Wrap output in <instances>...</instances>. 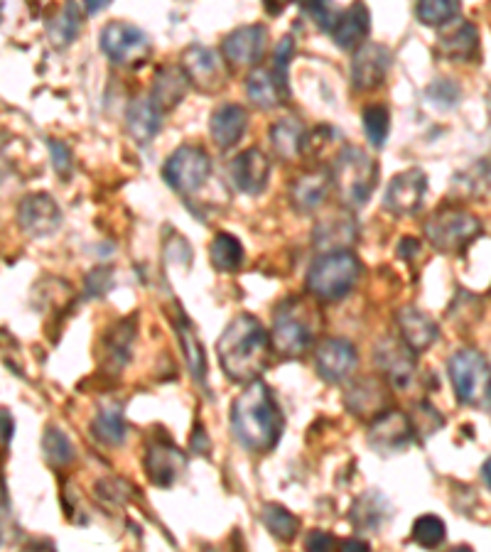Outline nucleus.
Returning a JSON list of instances; mask_svg holds the SVG:
<instances>
[{
    "mask_svg": "<svg viewBox=\"0 0 491 552\" xmlns=\"http://www.w3.org/2000/svg\"><path fill=\"white\" fill-rule=\"evenodd\" d=\"M113 285L109 268H96L86 275V290L91 297H101Z\"/></svg>",
    "mask_w": 491,
    "mask_h": 552,
    "instance_id": "nucleus-46",
    "label": "nucleus"
},
{
    "mask_svg": "<svg viewBox=\"0 0 491 552\" xmlns=\"http://www.w3.org/2000/svg\"><path fill=\"white\" fill-rule=\"evenodd\" d=\"M376 361L396 388H406L413 381L415 354L403 342H396V339L381 342L376 346Z\"/></svg>",
    "mask_w": 491,
    "mask_h": 552,
    "instance_id": "nucleus-19",
    "label": "nucleus"
},
{
    "mask_svg": "<svg viewBox=\"0 0 491 552\" xmlns=\"http://www.w3.org/2000/svg\"><path fill=\"white\" fill-rule=\"evenodd\" d=\"M447 528L442 523V518L437 516H420L418 521L413 523V540L420 545V548L435 550L445 543Z\"/></svg>",
    "mask_w": 491,
    "mask_h": 552,
    "instance_id": "nucleus-40",
    "label": "nucleus"
},
{
    "mask_svg": "<svg viewBox=\"0 0 491 552\" xmlns=\"http://www.w3.org/2000/svg\"><path fill=\"white\" fill-rule=\"evenodd\" d=\"M246 91L248 99L258 108H266V111L283 104L285 96H288V91L278 84L271 69H253L246 79Z\"/></svg>",
    "mask_w": 491,
    "mask_h": 552,
    "instance_id": "nucleus-28",
    "label": "nucleus"
},
{
    "mask_svg": "<svg viewBox=\"0 0 491 552\" xmlns=\"http://www.w3.org/2000/svg\"><path fill=\"white\" fill-rule=\"evenodd\" d=\"M212 263L214 268L231 273V270H239L244 263V246L234 234H217L212 241Z\"/></svg>",
    "mask_w": 491,
    "mask_h": 552,
    "instance_id": "nucleus-32",
    "label": "nucleus"
},
{
    "mask_svg": "<svg viewBox=\"0 0 491 552\" xmlns=\"http://www.w3.org/2000/svg\"><path fill=\"white\" fill-rule=\"evenodd\" d=\"M266 40L268 30L263 25L236 27L234 32L224 37L221 50H224L226 62L234 64V67H253L266 52Z\"/></svg>",
    "mask_w": 491,
    "mask_h": 552,
    "instance_id": "nucleus-14",
    "label": "nucleus"
},
{
    "mask_svg": "<svg viewBox=\"0 0 491 552\" xmlns=\"http://www.w3.org/2000/svg\"><path fill=\"white\" fill-rule=\"evenodd\" d=\"M101 8H106V3H94V5H86V10H89V13H96V10H101Z\"/></svg>",
    "mask_w": 491,
    "mask_h": 552,
    "instance_id": "nucleus-56",
    "label": "nucleus"
},
{
    "mask_svg": "<svg viewBox=\"0 0 491 552\" xmlns=\"http://www.w3.org/2000/svg\"><path fill=\"white\" fill-rule=\"evenodd\" d=\"M231 430L248 452H271L278 445L283 435V415L266 383L253 381L236 395L231 405Z\"/></svg>",
    "mask_w": 491,
    "mask_h": 552,
    "instance_id": "nucleus-1",
    "label": "nucleus"
},
{
    "mask_svg": "<svg viewBox=\"0 0 491 552\" xmlns=\"http://www.w3.org/2000/svg\"><path fill=\"white\" fill-rule=\"evenodd\" d=\"M391 69V50L376 42H364L352 59L354 89L374 91L379 89Z\"/></svg>",
    "mask_w": 491,
    "mask_h": 552,
    "instance_id": "nucleus-13",
    "label": "nucleus"
},
{
    "mask_svg": "<svg viewBox=\"0 0 491 552\" xmlns=\"http://www.w3.org/2000/svg\"><path fill=\"white\" fill-rule=\"evenodd\" d=\"M371 30V15L364 3H354L352 8L339 15L337 25L332 30V40L339 50H359L364 45L366 35Z\"/></svg>",
    "mask_w": 491,
    "mask_h": 552,
    "instance_id": "nucleus-20",
    "label": "nucleus"
},
{
    "mask_svg": "<svg viewBox=\"0 0 491 552\" xmlns=\"http://www.w3.org/2000/svg\"><path fill=\"white\" fill-rule=\"evenodd\" d=\"M398 327H401V339L413 354L428 351L440 337V327L430 315L420 312L418 307H403L398 312Z\"/></svg>",
    "mask_w": 491,
    "mask_h": 552,
    "instance_id": "nucleus-18",
    "label": "nucleus"
},
{
    "mask_svg": "<svg viewBox=\"0 0 491 552\" xmlns=\"http://www.w3.org/2000/svg\"><path fill=\"white\" fill-rule=\"evenodd\" d=\"M177 332H180V342H182V346H185L187 364H190L192 376L202 383L204 376H207V359H204L202 344H199V339L194 337V332H192V327L187 319H180V322H177Z\"/></svg>",
    "mask_w": 491,
    "mask_h": 552,
    "instance_id": "nucleus-37",
    "label": "nucleus"
},
{
    "mask_svg": "<svg viewBox=\"0 0 491 552\" xmlns=\"http://www.w3.org/2000/svg\"><path fill=\"white\" fill-rule=\"evenodd\" d=\"M187 89H190L187 74L177 67H165L160 69L158 77H155L153 96H150V99L155 101V106H158L160 111H170V108H175L185 99Z\"/></svg>",
    "mask_w": 491,
    "mask_h": 552,
    "instance_id": "nucleus-27",
    "label": "nucleus"
},
{
    "mask_svg": "<svg viewBox=\"0 0 491 552\" xmlns=\"http://www.w3.org/2000/svg\"><path fill=\"white\" fill-rule=\"evenodd\" d=\"M425 192H428V175L418 167L406 172H398L391 182H388L386 194H383V207L396 216L415 214L423 207Z\"/></svg>",
    "mask_w": 491,
    "mask_h": 552,
    "instance_id": "nucleus-10",
    "label": "nucleus"
},
{
    "mask_svg": "<svg viewBox=\"0 0 491 552\" xmlns=\"http://www.w3.org/2000/svg\"><path fill=\"white\" fill-rule=\"evenodd\" d=\"M248 126V113L236 104H224L212 116V138L219 148H234Z\"/></svg>",
    "mask_w": 491,
    "mask_h": 552,
    "instance_id": "nucleus-25",
    "label": "nucleus"
},
{
    "mask_svg": "<svg viewBox=\"0 0 491 552\" xmlns=\"http://www.w3.org/2000/svg\"><path fill=\"white\" fill-rule=\"evenodd\" d=\"M42 449H45V457L52 467H67L74 462V445L57 427H47L45 437H42Z\"/></svg>",
    "mask_w": 491,
    "mask_h": 552,
    "instance_id": "nucleus-35",
    "label": "nucleus"
},
{
    "mask_svg": "<svg viewBox=\"0 0 491 552\" xmlns=\"http://www.w3.org/2000/svg\"><path fill=\"white\" fill-rule=\"evenodd\" d=\"M342 552H371V545L366 543V540L352 538V540H344Z\"/></svg>",
    "mask_w": 491,
    "mask_h": 552,
    "instance_id": "nucleus-52",
    "label": "nucleus"
},
{
    "mask_svg": "<svg viewBox=\"0 0 491 552\" xmlns=\"http://www.w3.org/2000/svg\"><path fill=\"white\" fill-rule=\"evenodd\" d=\"M329 184H332V180H329V175H325V172H307V175H302L293 182L290 202L302 214L305 211H315L327 199Z\"/></svg>",
    "mask_w": 491,
    "mask_h": 552,
    "instance_id": "nucleus-26",
    "label": "nucleus"
},
{
    "mask_svg": "<svg viewBox=\"0 0 491 552\" xmlns=\"http://www.w3.org/2000/svg\"><path fill=\"white\" fill-rule=\"evenodd\" d=\"M418 248H420L418 241H415V238L406 236L401 241V246H398V256H401V258H413L415 253H418Z\"/></svg>",
    "mask_w": 491,
    "mask_h": 552,
    "instance_id": "nucleus-51",
    "label": "nucleus"
},
{
    "mask_svg": "<svg viewBox=\"0 0 491 552\" xmlns=\"http://www.w3.org/2000/svg\"><path fill=\"white\" fill-rule=\"evenodd\" d=\"M271 342L275 351L288 359L305 356L315 344V310L302 300L283 302L275 312Z\"/></svg>",
    "mask_w": 491,
    "mask_h": 552,
    "instance_id": "nucleus-5",
    "label": "nucleus"
},
{
    "mask_svg": "<svg viewBox=\"0 0 491 552\" xmlns=\"http://www.w3.org/2000/svg\"><path fill=\"white\" fill-rule=\"evenodd\" d=\"M182 467H185V457H182L180 449L165 445V442H158L145 454V472H148L155 486H163V489L175 484Z\"/></svg>",
    "mask_w": 491,
    "mask_h": 552,
    "instance_id": "nucleus-22",
    "label": "nucleus"
},
{
    "mask_svg": "<svg viewBox=\"0 0 491 552\" xmlns=\"http://www.w3.org/2000/svg\"><path fill=\"white\" fill-rule=\"evenodd\" d=\"M361 123H364V133L374 148H383L388 138V128H391V116H388L386 106H366L361 113Z\"/></svg>",
    "mask_w": 491,
    "mask_h": 552,
    "instance_id": "nucleus-38",
    "label": "nucleus"
},
{
    "mask_svg": "<svg viewBox=\"0 0 491 552\" xmlns=\"http://www.w3.org/2000/svg\"><path fill=\"white\" fill-rule=\"evenodd\" d=\"M163 126V111L150 96H138L126 111V128L138 145L150 143Z\"/></svg>",
    "mask_w": 491,
    "mask_h": 552,
    "instance_id": "nucleus-21",
    "label": "nucleus"
},
{
    "mask_svg": "<svg viewBox=\"0 0 491 552\" xmlns=\"http://www.w3.org/2000/svg\"><path fill=\"white\" fill-rule=\"evenodd\" d=\"M479 234L482 221L460 207H445L425 221V236L442 253H462Z\"/></svg>",
    "mask_w": 491,
    "mask_h": 552,
    "instance_id": "nucleus-7",
    "label": "nucleus"
},
{
    "mask_svg": "<svg viewBox=\"0 0 491 552\" xmlns=\"http://www.w3.org/2000/svg\"><path fill=\"white\" fill-rule=\"evenodd\" d=\"M305 126L298 118H280L271 128V143L278 158L295 160L300 153H305Z\"/></svg>",
    "mask_w": 491,
    "mask_h": 552,
    "instance_id": "nucleus-29",
    "label": "nucleus"
},
{
    "mask_svg": "<svg viewBox=\"0 0 491 552\" xmlns=\"http://www.w3.org/2000/svg\"><path fill=\"white\" fill-rule=\"evenodd\" d=\"M428 422H433V427H437V430L445 425V420H442V415L437 413L433 405L430 403L418 405V418H415V422H410V425H413V432H420V437H430L433 435V430H430Z\"/></svg>",
    "mask_w": 491,
    "mask_h": 552,
    "instance_id": "nucleus-44",
    "label": "nucleus"
},
{
    "mask_svg": "<svg viewBox=\"0 0 491 552\" xmlns=\"http://www.w3.org/2000/svg\"><path fill=\"white\" fill-rule=\"evenodd\" d=\"M352 521L359 528H376L383 521V501L374 494L361 496L352 508Z\"/></svg>",
    "mask_w": 491,
    "mask_h": 552,
    "instance_id": "nucleus-41",
    "label": "nucleus"
},
{
    "mask_svg": "<svg viewBox=\"0 0 491 552\" xmlns=\"http://www.w3.org/2000/svg\"><path fill=\"white\" fill-rule=\"evenodd\" d=\"M482 476H484V481H487V486L491 489V459L482 467Z\"/></svg>",
    "mask_w": 491,
    "mask_h": 552,
    "instance_id": "nucleus-54",
    "label": "nucleus"
},
{
    "mask_svg": "<svg viewBox=\"0 0 491 552\" xmlns=\"http://www.w3.org/2000/svg\"><path fill=\"white\" fill-rule=\"evenodd\" d=\"M293 54H295L293 37H283V40L278 42V47H275V52H273V69H271V72L285 91H288V69H290V59H293Z\"/></svg>",
    "mask_w": 491,
    "mask_h": 552,
    "instance_id": "nucleus-42",
    "label": "nucleus"
},
{
    "mask_svg": "<svg viewBox=\"0 0 491 552\" xmlns=\"http://www.w3.org/2000/svg\"><path fill=\"white\" fill-rule=\"evenodd\" d=\"M302 10H305L307 15H312V18L317 20V25H320L322 30H329V32L334 30V25H337L339 15H342V13H337V10H334L332 5H327V3H305V5H302Z\"/></svg>",
    "mask_w": 491,
    "mask_h": 552,
    "instance_id": "nucleus-45",
    "label": "nucleus"
},
{
    "mask_svg": "<svg viewBox=\"0 0 491 552\" xmlns=\"http://www.w3.org/2000/svg\"><path fill=\"white\" fill-rule=\"evenodd\" d=\"M263 523H266V528L271 530L275 538L285 540V543H290L300 530L298 518L288 508L280 506V503H266L263 506Z\"/></svg>",
    "mask_w": 491,
    "mask_h": 552,
    "instance_id": "nucleus-34",
    "label": "nucleus"
},
{
    "mask_svg": "<svg viewBox=\"0 0 491 552\" xmlns=\"http://www.w3.org/2000/svg\"><path fill=\"white\" fill-rule=\"evenodd\" d=\"M460 86L455 84L452 79H437L433 86L428 89V96L430 101H433L435 106H442V108H452L460 101Z\"/></svg>",
    "mask_w": 491,
    "mask_h": 552,
    "instance_id": "nucleus-43",
    "label": "nucleus"
},
{
    "mask_svg": "<svg viewBox=\"0 0 491 552\" xmlns=\"http://www.w3.org/2000/svg\"><path fill=\"white\" fill-rule=\"evenodd\" d=\"M460 10V3H455V0H428V3H418L415 15L428 27H440L452 23L460 15Z\"/></svg>",
    "mask_w": 491,
    "mask_h": 552,
    "instance_id": "nucleus-36",
    "label": "nucleus"
},
{
    "mask_svg": "<svg viewBox=\"0 0 491 552\" xmlns=\"http://www.w3.org/2000/svg\"><path fill=\"white\" fill-rule=\"evenodd\" d=\"M413 425L403 413L398 410H383L376 415V420L369 427V445L381 454V457H391V454H401L408 449L413 440Z\"/></svg>",
    "mask_w": 491,
    "mask_h": 552,
    "instance_id": "nucleus-11",
    "label": "nucleus"
},
{
    "mask_svg": "<svg viewBox=\"0 0 491 552\" xmlns=\"http://www.w3.org/2000/svg\"><path fill=\"white\" fill-rule=\"evenodd\" d=\"M268 175H271V160L258 148L244 150L229 162V180L244 194L261 192L268 184Z\"/></svg>",
    "mask_w": 491,
    "mask_h": 552,
    "instance_id": "nucleus-15",
    "label": "nucleus"
},
{
    "mask_svg": "<svg viewBox=\"0 0 491 552\" xmlns=\"http://www.w3.org/2000/svg\"><path fill=\"white\" fill-rule=\"evenodd\" d=\"M479 50V35L477 27L472 23H462L457 30H452L450 35H445L440 40V52L442 57L452 59V62H467L472 59Z\"/></svg>",
    "mask_w": 491,
    "mask_h": 552,
    "instance_id": "nucleus-30",
    "label": "nucleus"
},
{
    "mask_svg": "<svg viewBox=\"0 0 491 552\" xmlns=\"http://www.w3.org/2000/svg\"><path fill=\"white\" fill-rule=\"evenodd\" d=\"M101 50L121 67H140L153 52V42L138 25L116 20L101 30Z\"/></svg>",
    "mask_w": 491,
    "mask_h": 552,
    "instance_id": "nucleus-8",
    "label": "nucleus"
},
{
    "mask_svg": "<svg viewBox=\"0 0 491 552\" xmlns=\"http://www.w3.org/2000/svg\"><path fill=\"white\" fill-rule=\"evenodd\" d=\"M106 342H109V354L111 359H118V364H126L131 359V344L136 339V319H123L116 327L106 334Z\"/></svg>",
    "mask_w": 491,
    "mask_h": 552,
    "instance_id": "nucleus-39",
    "label": "nucleus"
},
{
    "mask_svg": "<svg viewBox=\"0 0 491 552\" xmlns=\"http://www.w3.org/2000/svg\"><path fill=\"white\" fill-rule=\"evenodd\" d=\"M209 172H212V158L207 150L197 148V145H182L170 155L163 167L165 182L180 194H192L207 182Z\"/></svg>",
    "mask_w": 491,
    "mask_h": 552,
    "instance_id": "nucleus-9",
    "label": "nucleus"
},
{
    "mask_svg": "<svg viewBox=\"0 0 491 552\" xmlns=\"http://www.w3.org/2000/svg\"><path fill=\"white\" fill-rule=\"evenodd\" d=\"M450 381L462 405L491 410V368L479 351L460 349L450 359Z\"/></svg>",
    "mask_w": 491,
    "mask_h": 552,
    "instance_id": "nucleus-6",
    "label": "nucleus"
},
{
    "mask_svg": "<svg viewBox=\"0 0 491 552\" xmlns=\"http://www.w3.org/2000/svg\"><path fill=\"white\" fill-rule=\"evenodd\" d=\"M344 403L359 418H371V415H381L386 410V386H383L381 378H364V381H356L349 386L347 395H344Z\"/></svg>",
    "mask_w": 491,
    "mask_h": 552,
    "instance_id": "nucleus-23",
    "label": "nucleus"
},
{
    "mask_svg": "<svg viewBox=\"0 0 491 552\" xmlns=\"http://www.w3.org/2000/svg\"><path fill=\"white\" fill-rule=\"evenodd\" d=\"M47 148H50L52 165H55L59 175H69V170H72V153H69L67 145L59 143V140H47Z\"/></svg>",
    "mask_w": 491,
    "mask_h": 552,
    "instance_id": "nucleus-47",
    "label": "nucleus"
},
{
    "mask_svg": "<svg viewBox=\"0 0 491 552\" xmlns=\"http://www.w3.org/2000/svg\"><path fill=\"white\" fill-rule=\"evenodd\" d=\"M23 552H57V550L50 540H32V543L25 545Z\"/></svg>",
    "mask_w": 491,
    "mask_h": 552,
    "instance_id": "nucleus-53",
    "label": "nucleus"
},
{
    "mask_svg": "<svg viewBox=\"0 0 491 552\" xmlns=\"http://www.w3.org/2000/svg\"><path fill=\"white\" fill-rule=\"evenodd\" d=\"M79 25H82V18H79L77 5H64L62 10H57L55 18L47 23V35H50V40L57 47H64L74 42V37L79 35Z\"/></svg>",
    "mask_w": 491,
    "mask_h": 552,
    "instance_id": "nucleus-33",
    "label": "nucleus"
},
{
    "mask_svg": "<svg viewBox=\"0 0 491 552\" xmlns=\"http://www.w3.org/2000/svg\"><path fill=\"white\" fill-rule=\"evenodd\" d=\"M334 545L337 540L327 530H312L305 538V552H334Z\"/></svg>",
    "mask_w": 491,
    "mask_h": 552,
    "instance_id": "nucleus-48",
    "label": "nucleus"
},
{
    "mask_svg": "<svg viewBox=\"0 0 491 552\" xmlns=\"http://www.w3.org/2000/svg\"><path fill=\"white\" fill-rule=\"evenodd\" d=\"M356 236H359V231H356V224L349 216L332 214L317 224L315 246L325 253L347 251L356 243Z\"/></svg>",
    "mask_w": 491,
    "mask_h": 552,
    "instance_id": "nucleus-24",
    "label": "nucleus"
},
{
    "mask_svg": "<svg viewBox=\"0 0 491 552\" xmlns=\"http://www.w3.org/2000/svg\"><path fill=\"white\" fill-rule=\"evenodd\" d=\"M13 415L8 410H0V445H8L13 440Z\"/></svg>",
    "mask_w": 491,
    "mask_h": 552,
    "instance_id": "nucleus-49",
    "label": "nucleus"
},
{
    "mask_svg": "<svg viewBox=\"0 0 491 552\" xmlns=\"http://www.w3.org/2000/svg\"><path fill=\"white\" fill-rule=\"evenodd\" d=\"M91 430H94L96 440H101L104 445H121L128 432L121 408H116V405L101 408L99 415L91 422Z\"/></svg>",
    "mask_w": 491,
    "mask_h": 552,
    "instance_id": "nucleus-31",
    "label": "nucleus"
},
{
    "mask_svg": "<svg viewBox=\"0 0 491 552\" xmlns=\"http://www.w3.org/2000/svg\"><path fill=\"white\" fill-rule=\"evenodd\" d=\"M182 72L187 74L190 84L202 91H217L224 84V64L217 52L209 47L194 45L182 54Z\"/></svg>",
    "mask_w": 491,
    "mask_h": 552,
    "instance_id": "nucleus-16",
    "label": "nucleus"
},
{
    "mask_svg": "<svg viewBox=\"0 0 491 552\" xmlns=\"http://www.w3.org/2000/svg\"><path fill=\"white\" fill-rule=\"evenodd\" d=\"M447 552H474V550L469 548V545H455V548L447 550Z\"/></svg>",
    "mask_w": 491,
    "mask_h": 552,
    "instance_id": "nucleus-55",
    "label": "nucleus"
},
{
    "mask_svg": "<svg viewBox=\"0 0 491 552\" xmlns=\"http://www.w3.org/2000/svg\"><path fill=\"white\" fill-rule=\"evenodd\" d=\"M18 224L25 234L45 238L55 234L62 224V211L50 194H30L18 207Z\"/></svg>",
    "mask_w": 491,
    "mask_h": 552,
    "instance_id": "nucleus-12",
    "label": "nucleus"
},
{
    "mask_svg": "<svg viewBox=\"0 0 491 552\" xmlns=\"http://www.w3.org/2000/svg\"><path fill=\"white\" fill-rule=\"evenodd\" d=\"M329 180H332L334 189H337L342 204H347L352 209L364 207L376 189L379 167H376V160L369 153H364L361 148H354V145H347V148L339 150Z\"/></svg>",
    "mask_w": 491,
    "mask_h": 552,
    "instance_id": "nucleus-3",
    "label": "nucleus"
},
{
    "mask_svg": "<svg viewBox=\"0 0 491 552\" xmlns=\"http://www.w3.org/2000/svg\"><path fill=\"white\" fill-rule=\"evenodd\" d=\"M217 354L221 368L231 381L253 383L268 366L271 334L253 315H239L221 332Z\"/></svg>",
    "mask_w": 491,
    "mask_h": 552,
    "instance_id": "nucleus-2",
    "label": "nucleus"
},
{
    "mask_svg": "<svg viewBox=\"0 0 491 552\" xmlns=\"http://www.w3.org/2000/svg\"><path fill=\"white\" fill-rule=\"evenodd\" d=\"M361 278V263L354 253H322L307 270V290L322 302H337L354 290Z\"/></svg>",
    "mask_w": 491,
    "mask_h": 552,
    "instance_id": "nucleus-4",
    "label": "nucleus"
},
{
    "mask_svg": "<svg viewBox=\"0 0 491 552\" xmlns=\"http://www.w3.org/2000/svg\"><path fill=\"white\" fill-rule=\"evenodd\" d=\"M317 373L329 383H339L349 378L356 368V349L347 339H325L315 351Z\"/></svg>",
    "mask_w": 491,
    "mask_h": 552,
    "instance_id": "nucleus-17",
    "label": "nucleus"
},
{
    "mask_svg": "<svg viewBox=\"0 0 491 552\" xmlns=\"http://www.w3.org/2000/svg\"><path fill=\"white\" fill-rule=\"evenodd\" d=\"M3 526H10V503L3 481H0V533H3Z\"/></svg>",
    "mask_w": 491,
    "mask_h": 552,
    "instance_id": "nucleus-50",
    "label": "nucleus"
}]
</instances>
